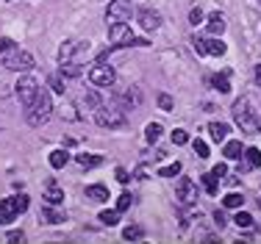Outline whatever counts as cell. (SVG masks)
Here are the masks:
<instances>
[{
    "instance_id": "obj_6",
    "label": "cell",
    "mask_w": 261,
    "mask_h": 244,
    "mask_svg": "<svg viewBox=\"0 0 261 244\" xmlns=\"http://www.w3.org/2000/svg\"><path fill=\"white\" fill-rule=\"evenodd\" d=\"M14 92H17V100L22 103V108H31V105L36 103V97H39V81L31 78V75H22V78L17 81Z\"/></svg>"
},
{
    "instance_id": "obj_9",
    "label": "cell",
    "mask_w": 261,
    "mask_h": 244,
    "mask_svg": "<svg viewBox=\"0 0 261 244\" xmlns=\"http://www.w3.org/2000/svg\"><path fill=\"white\" fill-rule=\"evenodd\" d=\"M95 122L100 125V128H122L125 125V117H122V111H114V108H97L95 111Z\"/></svg>"
},
{
    "instance_id": "obj_14",
    "label": "cell",
    "mask_w": 261,
    "mask_h": 244,
    "mask_svg": "<svg viewBox=\"0 0 261 244\" xmlns=\"http://www.w3.org/2000/svg\"><path fill=\"white\" fill-rule=\"evenodd\" d=\"M44 200L50 203V205H61L64 203V189L53 178H47V183H44Z\"/></svg>"
},
{
    "instance_id": "obj_29",
    "label": "cell",
    "mask_w": 261,
    "mask_h": 244,
    "mask_svg": "<svg viewBox=\"0 0 261 244\" xmlns=\"http://www.w3.org/2000/svg\"><path fill=\"white\" fill-rule=\"evenodd\" d=\"M242 203H244L242 194H239V192H231V194H225L222 205H225V208H242Z\"/></svg>"
},
{
    "instance_id": "obj_34",
    "label": "cell",
    "mask_w": 261,
    "mask_h": 244,
    "mask_svg": "<svg viewBox=\"0 0 261 244\" xmlns=\"http://www.w3.org/2000/svg\"><path fill=\"white\" fill-rule=\"evenodd\" d=\"M130 205H133V194H128V192H125V194L120 197V200H117V211L122 214V211H128Z\"/></svg>"
},
{
    "instance_id": "obj_4",
    "label": "cell",
    "mask_w": 261,
    "mask_h": 244,
    "mask_svg": "<svg viewBox=\"0 0 261 244\" xmlns=\"http://www.w3.org/2000/svg\"><path fill=\"white\" fill-rule=\"evenodd\" d=\"M109 39H111L114 47H148L145 39H136V36L130 34L128 22H114V25L109 28Z\"/></svg>"
},
{
    "instance_id": "obj_25",
    "label": "cell",
    "mask_w": 261,
    "mask_h": 244,
    "mask_svg": "<svg viewBox=\"0 0 261 244\" xmlns=\"http://www.w3.org/2000/svg\"><path fill=\"white\" fill-rule=\"evenodd\" d=\"M161 133H164V128H161L158 122H150L148 128H145V139H148L150 144H156V142L161 139Z\"/></svg>"
},
{
    "instance_id": "obj_45",
    "label": "cell",
    "mask_w": 261,
    "mask_h": 244,
    "mask_svg": "<svg viewBox=\"0 0 261 244\" xmlns=\"http://www.w3.org/2000/svg\"><path fill=\"white\" fill-rule=\"evenodd\" d=\"M214 222H217V227H225L228 225V219H225V214H222V211H214Z\"/></svg>"
},
{
    "instance_id": "obj_44",
    "label": "cell",
    "mask_w": 261,
    "mask_h": 244,
    "mask_svg": "<svg viewBox=\"0 0 261 244\" xmlns=\"http://www.w3.org/2000/svg\"><path fill=\"white\" fill-rule=\"evenodd\" d=\"M117 181H120V183H122V186H125V183H128V181H130V175H128V169H122V166H120V169H117Z\"/></svg>"
},
{
    "instance_id": "obj_41",
    "label": "cell",
    "mask_w": 261,
    "mask_h": 244,
    "mask_svg": "<svg viewBox=\"0 0 261 244\" xmlns=\"http://www.w3.org/2000/svg\"><path fill=\"white\" fill-rule=\"evenodd\" d=\"M61 117H64V120H70V122L81 120L78 114H75V108H72V105H64V108H61Z\"/></svg>"
},
{
    "instance_id": "obj_36",
    "label": "cell",
    "mask_w": 261,
    "mask_h": 244,
    "mask_svg": "<svg viewBox=\"0 0 261 244\" xmlns=\"http://www.w3.org/2000/svg\"><path fill=\"white\" fill-rule=\"evenodd\" d=\"M189 142V133L183 131V128H175L173 131V144H186Z\"/></svg>"
},
{
    "instance_id": "obj_10",
    "label": "cell",
    "mask_w": 261,
    "mask_h": 244,
    "mask_svg": "<svg viewBox=\"0 0 261 244\" xmlns=\"http://www.w3.org/2000/svg\"><path fill=\"white\" fill-rule=\"evenodd\" d=\"M89 81H92L95 86H111L114 81H117V72H114V67H109V64H97V67L89 70Z\"/></svg>"
},
{
    "instance_id": "obj_26",
    "label": "cell",
    "mask_w": 261,
    "mask_h": 244,
    "mask_svg": "<svg viewBox=\"0 0 261 244\" xmlns=\"http://www.w3.org/2000/svg\"><path fill=\"white\" fill-rule=\"evenodd\" d=\"M67 161H70V153H67V150H53L50 153V166L53 169H61Z\"/></svg>"
},
{
    "instance_id": "obj_30",
    "label": "cell",
    "mask_w": 261,
    "mask_h": 244,
    "mask_svg": "<svg viewBox=\"0 0 261 244\" xmlns=\"http://www.w3.org/2000/svg\"><path fill=\"white\" fill-rule=\"evenodd\" d=\"M122 236H125L128 242H139L142 236H145V230H142L139 225H128V227H125V230H122Z\"/></svg>"
},
{
    "instance_id": "obj_11",
    "label": "cell",
    "mask_w": 261,
    "mask_h": 244,
    "mask_svg": "<svg viewBox=\"0 0 261 244\" xmlns=\"http://www.w3.org/2000/svg\"><path fill=\"white\" fill-rule=\"evenodd\" d=\"M256 166H261V150L259 147H247L244 150V161L236 166V172L244 175V172H250V169H256Z\"/></svg>"
},
{
    "instance_id": "obj_40",
    "label": "cell",
    "mask_w": 261,
    "mask_h": 244,
    "mask_svg": "<svg viewBox=\"0 0 261 244\" xmlns=\"http://www.w3.org/2000/svg\"><path fill=\"white\" fill-rule=\"evenodd\" d=\"M192 47H195L197 56H209V53H206V39H197V36H195V39H192Z\"/></svg>"
},
{
    "instance_id": "obj_37",
    "label": "cell",
    "mask_w": 261,
    "mask_h": 244,
    "mask_svg": "<svg viewBox=\"0 0 261 244\" xmlns=\"http://www.w3.org/2000/svg\"><path fill=\"white\" fill-rule=\"evenodd\" d=\"M234 222H236L239 227H250V225H253V217H250V214H244V211H239V214L234 217Z\"/></svg>"
},
{
    "instance_id": "obj_5",
    "label": "cell",
    "mask_w": 261,
    "mask_h": 244,
    "mask_svg": "<svg viewBox=\"0 0 261 244\" xmlns=\"http://www.w3.org/2000/svg\"><path fill=\"white\" fill-rule=\"evenodd\" d=\"M28 211V197L25 194H14V197H6L0 200V225H9L14 217L25 214Z\"/></svg>"
},
{
    "instance_id": "obj_24",
    "label": "cell",
    "mask_w": 261,
    "mask_h": 244,
    "mask_svg": "<svg viewBox=\"0 0 261 244\" xmlns=\"http://www.w3.org/2000/svg\"><path fill=\"white\" fill-rule=\"evenodd\" d=\"M200 183H203V189H206L209 194H217L219 192V178H214L211 172L200 175Z\"/></svg>"
},
{
    "instance_id": "obj_39",
    "label": "cell",
    "mask_w": 261,
    "mask_h": 244,
    "mask_svg": "<svg viewBox=\"0 0 261 244\" xmlns=\"http://www.w3.org/2000/svg\"><path fill=\"white\" fill-rule=\"evenodd\" d=\"M173 97L170 95H158V108H161V111H173Z\"/></svg>"
},
{
    "instance_id": "obj_32",
    "label": "cell",
    "mask_w": 261,
    "mask_h": 244,
    "mask_svg": "<svg viewBox=\"0 0 261 244\" xmlns=\"http://www.w3.org/2000/svg\"><path fill=\"white\" fill-rule=\"evenodd\" d=\"M61 75H70V78H78V75H81V67L75 64V61H70V64H61Z\"/></svg>"
},
{
    "instance_id": "obj_20",
    "label": "cell",
    "mask_w": 261,
    "mask_h": 244,
    "mask_svg": "<svg viewBox=\"0 0 261 244\" xmlns=\"http://www.w3.org/2000/svg\"><path fill=\"white\" fill-rule=\"evenodd\" d=\"M242 153H244V147H242V142H225V150H222V156L228 158V161H239L242 158Z\"/></svg>"
},
{
    "instance_id": "obj_7",
    "label": "cell",
    "mask_w": 261,
    "mask_h": 244,
    "mask_svg": "<svg viewBox=\"0 0 261 244\" xmlns=\"http://www.w3.org/2000/svg\"><path fill=\"white\" fill-rule=\"evenodd\" d=\"M133 14V3L130 0H111L109 9H106V22H128Z\"/></svg>"
},
{
    "instance_id": "obj_15",
    "label": "cell",
    "mask_w": 261,
    "mask_h": 244,
    "mask_svg": "<svg viewBox=\"0 0 261 244\" xmlns=\"http://www.w3.org/2000/svg\"><path fill=\"white\" fill-rule=\"evenodd\" d=\"M120 105H122V108H139V105H142V89L128 86L120 95Z\"/></svg>"
},
{
    "instance_id": "obj_19",
    "label": "cell",
    "mask_w": 261,
    "mask_h": 244,
    "mask_svg": "<svg viewBox=\"0 0 261 244\" xmlns=\"http://www.w3.org/2000/svg\"><path fill=\"white\" fill-rule=\"evenodd\" d=\"M209 133L214 142H228V133H231V128H228V122H211L209 125Z\"/></svg>"
},
{
    "instance_id": "obj_43",
    "label": "cell",
    "mask_w": 261,
    "mask_h": 244,
    "mask_svg": "<svg viewBox=\"0 0 261 244\" xmlns=\"http://www.w3.org/2000/svg\"><path fill=\"white\" fill-rule=\"evenodd\" d=\"M211 175L222 181V178H228V166H225V164H217V166H214V169H211Z\"/></svg>"
},
{
    "instance_id": "obj_27",
    "label": "cell",
    "mask_w": 261,
    "mask_h": 244,
    "mask_svg": "<svg viewBox=\"0 0 261 244\" xmlns=\"http://www.w3.org/2000/svg\"><path fill=\"white\" fill-rule=\"evenodd\" d=\"M97 219H100L106 227H114L117 222H120V211H117V208H114V211H100V217H97Z\"/></svg>"
},
{
    "instance_id": "obj_18",
    "label": "cell",
    "mask_w": 261,
    "mask_h": 244,
    "mask_svg": "<svg viewBox=\"0 0 261 244\" xmlns=\"http://www.w3.org/2000/svg\"><path fill=\"white\" fill-rule=\"evenodd\" d=\"M206 28H209V34H214V36H222V31H225V17H222L219 11H214V14H209V22H206Z\"/></svg>"
},
{
    "instance_id": "obj_31",
    "label": "cell",
    "mask_w": 261,
    "mask_h": 244,
    "mask_svg": "<svg viewBox=\"0 0 261 244\" xmlns=\"http://www.w3.org/2000/svg\"><path fill=\"white\" fill-rule=\"evenodd\" d=\"M192 150H195V156H197V158H209V144H206L203 139L192 142Z\"/></svg>"
},
{
    "instance_id": "obj_42",
    "label": "cell",
    "mask_w": 261,
    "mask_h": 244,
    "mask_svg": "<svg viewBox=\"0 0 261 244\" xmlns=\"http://www.w3.org/2000/svg\"><path fill=\"white\" fill-rule=\"evenodd\" d=\"M203 20H206V17H203L200 9H192V11H189V22H192V25H200Z\"/></svg>"
},
{
    "instance_id": "obj_33",
    "label": "cell",
    "mask_w": 261,
    "mask_h": 244,
    "mask_svg": "<svg viewBox=\"0 0 261 244\" xmlns=\"http://www.w3.org/2000/svg\"><path fill=\"white\" fill-rule=\"evenodd\" d=\"M181 172V164L175 161V164H170V166H161L158 169V178H173V175H178Z\"/></svg>"
},
{
    "instance_id": "obj_13",
    "label": "cell",
    "mask_w": 261,
    "mask_h": 244,
    "mask_svg": "<svg viewBox=\"0 0 261 244\" xmlns=\"http://www.w3.org/2000/svg\"><path fill=\"white\" fill-rule=\"evenodd\" d=\"M139 25L145 28V31H158L161 28V14L153 9H142L139 11Z\"/></svg>"
},
{
    "instance_id": "obj_21",
    "label": "cell",
    "mask_w": 261,
    "mask_h": 244,
    "mask_svg": "<svg viewBox=\"0 0 261 244\" xmlns=\"http://www.w3.org/2000/svg\"><path fill=\"white\" fill-rule=\"evenodd\" d=\"M209 83H211L214 89H217L219 95H228V92H231V83H228V70L222 72V75H211Z\"/></svg>"
},
{
    "instance_id": "obj_28",
    "label": "cell",
    "mask_w": 261,
    "mask_h": 244,
    "mask_svg": "<svg viewBox=\"0 0 261 244\" xmlns=\"http://www.w3.org/2000/svg\"><path fill=\"white\" fill-rule=\"evenodd\" d=\"M84 105H87L89 111H97V108H100V95H97V92H92V89H89L87 95H84Z\"/></svg>"
},
{
    "instance_id": "obj_16",
    "label": "cell",
    "mask_w": 261,
    "mask_h": 244,
    "mask_svg": "<svg viewBox=\"0 0 261 244\" xmlns=\"http://www.w3.org/2000/svg\"><path fill=\"white\" fill-rule=\"evenodd\" d=\"M39 222H44V225H61V222H67V217H64L61 211L44 205V208L39 211Z\"/></svg>"
},
{
    "instance_id": "obj_38",
    "label": "cell",
    "mask_w": 261,
    "mask_h": 244,
    "mask_svg": "<svg viewBox=\"0 0 261 244\" xmlns=\"http://www.w3.org/2000/svg\"><path fill=\"white\" fill-rule=\"evenodd\" d=\"M6 242H9V244H22V242H25V233H22V230H9Z\"/></svg>"
},
{
    "instance_id": "obj_1",
    "label": "cell",
    "mask_w": 261,
    "mask_h": 244,
    "mask_svg": "<svg viewBox=\"0 0 261 244\" xmlns=\"http://www.w3.org/2000/svg\"><path fill=\"white\" fill-rule=\"evenodd\" d=\"M234 122L242 128V133H250V136H256L261 131V120H259V114L253 111L247 97H242V100L234 103Z\"/></svg>"
},
{
    "instance_id": "obj_35",
    "label": "cell",
    "mask_w": 261,
    "mask_h": 244,
    "mask_svg": "<svg viewBox=\"0 0 261 244\" xmlns=\"http://www.w3.org/2000/svg\"><path fill=\"white\" fill-rule=\"evenodd\" d=\"M50 89L59 92V95H64V75H50Z\"/></svg>"
},
{
    "instance_id": "obj_8",
    "label": "cell",
    "mask_w": 261,
    "mask_h": 244,
    "mask_svg": "<svg viewBox=\"0 0 261 244\" xmlns=\"http://www.w3.org/2000/svg\"><path fill=\"white\" fill-rule=\"evenodd\" d=\"M175 197L183 203V205H195L197 203V183L192 178H181L175 183Z\"/></svg>"
},
{
    "instance_id": "obj_3",
    "label": "cell",
    "mask_w": 261,
    "mask_h": 244,
    "mask_svg": "<svg viewBox=\"0 0 261 244\" xmlns=\"http://www.w3.org/2000/svg\"><path fill=\"white\" fill-rule=\"evenodd\" d=\"M0 64H3L6 70H11V72H28L31 67H34V56L25 53V50H20L17 44H14V47L0 53Z\"/></svg>"
},
{
    "instance_id": "obj_2",
    "label": "cell",
    "mask_w": 261,
    "mask_h": 244,
    "mask_svg": "<svg viewBox=\"0 0 261 244\" xmlns=\"http://www.w3.org/2000/svg\"><path fill=\"white\" fill-rule=\"evenodd\" d=\"M50 114H53L50 92H47V89H39V97H36V103L28 108V125H31V128H42L44 122L50 120Z\"/></svg>"
},
{
    "instance_id": "obj_22",
    "label": "cell",
    "mask_w": 261,
    "mask_h": 244,
    "mask_svg": "<svg viewBox=\"0 0 261 244\" xmlns=\"http://www.w3.org/2000/svg\"><path fill=\"white\" fill-rule=\"evenodd\" d=\"M75 161H78L81 166H87V169H92V166H100V164H103V156H92V153H81V156H75Z\"/></svg>"
},
{
    "instance_id": "obj_17",
    "label": "cell",
    "mask_w": 261,
    "mask_h": 244,
    "mask_svg": "<svg viewBox=\"0 0 261 244\" xmlns=\"http://www.w3.org/2000/svg\"><path fill=\"white\" fill-rule=\"evenodd\" d=\"M87 200L106 203V200H109V189H106V186H100V183H92V186H87Z\"/></svg>"
},
{
    "instance_id": "obj_23",
    "label": "cell",
    "mask_w": 261,
    "mask_h": 244,
    "mask_svg": "<svg viewBox=\"0 0 261 244\" xmlns=\"http://www.w3.org/2000/svg\"><path fill=\"white\" fill-rule=\"evenodd\" d=\"M225 42L222 39H206V53L209 56H225Z\"/></svg>"
},
{
    "instance_id": "obj_46",
    "label": "cell",
    "mask_w": 261,
    "mask_h": 244,
    "mask_svg": "<svg viewBox=\"0 0 261 244\" xmlns=\"http://www.w3.org/2000/svg\"><path fill=\"white\" fill-rule=\"evenodd\" d=\"M256 83H259V86H261V64H259V67H256Z\"/></svg>"
},
{
    "instance_id": "obj_12",
    "label": "cell",
    "mask_w": 261,
    "mask_h": 244,
    "mask_svg": "<svg viewBox=\"0 0 261 244\" xmlns=\"http://www.w3.org/2000/svg\"><path fill=\"white\" fill-rule=\"evenodd\" d=\"M81 50H84L81 42L67 39V42H61V47H59V61L61 64H70V61H75V53H81ZM75 64H78V61H75Z\"/></svg>"
}]
</instances>
